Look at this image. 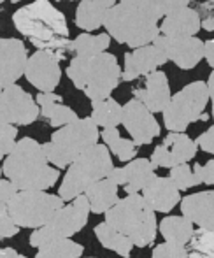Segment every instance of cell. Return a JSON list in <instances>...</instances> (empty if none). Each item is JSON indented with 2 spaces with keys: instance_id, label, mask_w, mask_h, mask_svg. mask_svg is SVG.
Returning <instances> with one entry per match:
<instances>
[{
  "instance_id": "obj_33",
  "label": "cell",
  "mask_w": 214,
  "mask_h": 258,
  "mask_svg": "<svg viewBox=\"0 0 214 258\" xmlns=\"http://www.w3.org/2000/svg\"><path fill=\"white\" fill-rule=\"evenodd\" d=\"M18 128L9 123H0V156L7 158L16 148Z\"/></svg>"
},
{
  "instance_id": "obj_36",
  "label": "cell",
  "mask_w": 214,
  "mask_h": 258,
  "mask_svg": "<svg viewBox=\"0 0 214 258\" xmlns=\"http://www.w3.org/2000/svg\"><path fill=\"white\" fill-rule=\"evenodd\" d=\"M20 232V227L14 223L11 214L7 213V207L0 206V239H9Z\"/></svg>"
},
{
  "instance_id": "obj_15",
  "label": "cell",
  "mask_w": 214,
  "mask_h": 258,
  "mask_svg": "<svg viewBox=\"0 0 214 258\" xmlns=\"http://www.w3.org/2000/svg\"><path fill=\"white\" fill-rule=\"evenodd\" d=\"M92 213L90 201L86 195L74 199L68 206H63L51 221H49L48 228L53 234L60 235V237L70 239L74 234L81 232L85 225L88 223V216Z\"/></svg>"
},
{
  "instance_id": "obj_30",
  "label": "cell",
  "mask_w": 214,
  "mask_h": 258,
  "mask_svg": "<svg viewBox=\"0 0 214 258\" xmlns=\"http://www.w3.org/2000/svg\"><path fill=\"white\" fill-rule=\"evenodd\" d=\"M100 137H102L104 144L109 148V151L118 156V160H121V162H132V160H135L137 155L135 143L128 139H123L119 136L118 128H104L100 132Z\"/></svg>"
},
{
  "instance_id": "obj_16",
  "label": "cell",
  "mask_w": 214,
  "mask_h": 258,
  "mask_svg": "<svg viewBox=\"0 0 214 258\" xmlns=\"http://www.w3.org/2000/svg\"><path fill=\"white\" fill-rule=\"evenodd\" d=\"M30 246L37 248V258H79L85 251L81 244L53 234L48 227L32 232Z\"/></svg>"
},
{
  "instance_id": "obj_4",
  "label": "cell",
  "mask_w": 214,
  "mask_h": 258,
  "mask_svg": "<svg viewBox=\"0 0 214 258\" xmlns=\"http://www.w3.org/2000/svg\"><path fill=\"white\" fill-rule=\"evenodd\" d=\"M106 223L126 235L137 248H146L157 239V214L139 194L119 199L106 213Z\"/></svg>"
},
{
  "instance_id": "obj_17",
  "label": "cell",
  "mask_w": 214,
  "mask_h": 258,
  "mask_svg": "<svg viewBox=\"0 0 214 258\" xmlns=\"http://www.w3.org/2000/svg\"><path fill=\"white\" fill-rule=\"evenodd\" d=\"M167 61H169L167 54L155 44L132 49L130 53H125V69H123L121 81L130 83L140 76H150Z\"/></svg>"
},
{
  "instance_id": "obj_8",
  "label": "cell",
  "mask_w": 214,
  "mask_h": 258,
  "mask_svg": "<svg viewBox=\"0 0 214 258\" xmlns=\"http://www.w3.org/2000/svg\"><path fill=\"white\" fill-rule=\"evenodd\" d=\"M209 102L207 83L193 81L172 95L167 109L163 111L165 128L176 134H184L191 123L198 121Z\"/></svg>"
},
{
  "instance_id": "obj_14",
  "label": "cell",
  "mask_w": 214,
  "mask_h": 258,
  "mask_svg": "<svg viewBox=\"0 0 214 258\" xmlns=\"http://www.w3.org/2000/svg\"><path fill=\"white\" fill-rule=\"evenodd\" d=\"M27 46L20 39H0V88L16 85L28 65Z\"/></svg>"
},
{
  "instance_id": "obj_5",
  "label": "cell",
  "mask_w": 214,
  "mask_h": 258,
  "mask_svg": "<svg viewBox=\"0 0 214 258\" xmlns=\"http://www.w3.org/2000/svg\"><path fill=\"white\" fill-rule=\"evenodd\" d=\"M99 126L92 118H79L78 121L58 128L51 136V141L42 144V148L51 165L65 169L90 148L99 144Z\"/></svg>"
},
{
  "instance_id": "obj_6",
  "label": "cell",
  "mask_w": 214,
  "mask_h": 258,
  "mask_svg": "<svg viewBox=\"0 0 214 258\" xmlns=\"http://www.w3.org/2000/svg\"><path fill=\"white\" fill-rule=\"evenodd\" d=\"M112 170L114 165L109 148L106 144H95L68 167L58 195L63 199V202L74 201L85 195L92 184L111 176Z\"/></svg>"
},
{
  "instance_id": "obj_13",
  "label": "cell",
  "mask_w": 214,
  "mask_h": 258,
  "mask_svg": "<svg viewBox=\"0 0 214 258\" xmlns=\"http://www.w3.org/2000/svg\"><path fill=\"white\" fill-rule=\"evenodd\" d=\"M25 78L39 93H53L60 85L61 69L58 58L49 51H37L28 58Z\"/></svg>"
},
{
  "instance_id": "obj_26",
  "label": "cell",
  "mask_w": 214,
  "mask_h": 258,
  "mask_svg": "<svg viewBox=\"0 0 214 258\" xmlns=\"http://www.w3.org/2000/svg\"><path fill=\"white\" fill-rule=\"evenodd\" d=\"M107 9L102 6H99L93 0H81L76 9V25L79 28L88 34V32L99 30L100 27H104V21H106Z\"/></svg>"
},
{
  "instance_id": "obj_19",
  "label": "cell",
  "mask_w": 214,
  "mask_h": 258,
  "mask_svg": "<svg viewBox=\"0 0 214 258\" xmlns=\"http://www.w3.org/2000/svg\"><path fill=\"white\" fill-rule=\"evenodd\" d=\"M133 95L139 102H142L151 112H163L169 105L172 93H170V85L167 74L163 71H155L150 76H146L144 88H135Z\"/></svg>"
},
{
  "instance_id": "obj_41",
  "label": "cell",
  "mask_w": 214,
  "mask_h": 258,
  "mask_svg": "<svg viewBox=\"0 0 214 258\" xmlns=\"http://www.w3.org/2000/svg\"><path fill=\"white\" fill-rule=\"evenodd\" d=\"M0 258H27V256L20 255V253L14 251L13 248H2L0 249Z\"/></svg>"
},
{
  "instance_id": "obj_11",
  "label": "cell",
  "mask_w": 214,
  "mask_h": 258,
  "mask_svg": "<svg viewBox=\"0 0 214 258\" xmlns=\"http://www.w3.org/2000/svg\"><path fill=\"white\" fill-rule=\"evenodd\" d=\"M153 44L158 46L181 71H191L204 58V42L198 37H167L160 34Z\"/></svg>"
},
{
  "instance_id": "obj_27",
  "label": "cell",
  "mask_w": 214,
  "mask_h": 258,
  "mask_svg": "<svg viewBox=\"0 0 214 258\" xmlns=\"http://www.w3.org/2000/svg\"><path fill=\"white\" fill-rule=\"evenodd\" d=\"M95 235L99 239V242L104 246V248L111 249V251L118 253L119 256H125L128 258L130 253H132V248H133V242L130 241L126 235L119 234L118 230L111 227L109 223H99L95 227Z\"/></svg>"
},
{
  "instance_id": "obj_31",
  "label": "cell",
  "mask_w": 214,
  "mask_h": 258,
  "mask_svg": "<svg viewBox=\"0 0 214 258\" xmlns=\"http://www.w3.org/2000/svg\"><path fill=\"white\" fill-rule=\"evenodd\" d=\"M188 258H214V230L195 228L188 242Z\"/></svg>"
},
{
  "instance_id": "obj_1",
  "label": "cell",
  "mask_w": 214,
  "mask_h": 258,
  "mask_svg": "<svg viewBox=\"0 0 214 258\" xmlns=\"http://www.w3.org/2000/svg\"><path fill=\"white\" fill-rule=\"evenodd\" d=\"M160 20L151 0H119L114 7L107 9L104 27L116 42L137 49L157 41Z\"/></svg>"
},
{
  "instance_id": "obj_25",
  "label": "cell",
  "mask_w": 214,
  "mask_h": 258,
  "mask_svg": "<svg viewBox=\"0 0 214 258\" xmlns=\"http://www.w3.org/2000/svg\"><path fill=\"white\" fill-rule=\"evenodd\" d=\"M160 234L165 242L176 246H184L191 241L195 234V225L186 216H165L160 221Z\"/></svg>"
},
{
  "instance_id": "obj_23",
  "label": "cell",
  "mask_w": 214,
  "mask_h": 258,
  "mask_svg": "<svg viewBox=\"0 0 214 258\" xmlns=\"http://www.w3.org/2000/svg\"><path fill=\"white\" fill-rule=\"evenodd\" d=\"M35 100L41 107V116L48 119L49 125L54 128L67 126L79 119L74 109L61 104V97L56 93H39Z\"/></svg>"
},
{
  "instance_id": "obj_9",
  "label": "cell",
  "mask_w": 214,
  "mask_h": 258,
  "mask_svg": "<svg viewBox=\"0 0 214 258\" xmlns=\"http://www.w3.org/2000/svg\"><path fill=\"white\" fill-rule=\"evenodd\" d=\"M41 116L37 100L21 86H7L0 93V123L9 125H30Z\"/></svg>"
},
{
  "instance_id": "obj_44",
  "label": "cell",
  "mask_w": 214,
  "mask_h": 258,
  "mask_svg": "<svg viewBox=\"0 0 214 258\" xmlns=\"http://www.w3.org/2000/svg\"><path fill=\"white\" fill-rule=\"evenodd\" d=\"M11 2H13V4H18V2H20V0H11Z\"/></svg>"
},
{
  "instance_id": "obj_10",
  "label": "cell",
  "mask_w": 214,
  "mask_h": 258,
  "mask_svg": "<svg viewBox=\"0 0 214 258\" xmlns=\"http://www.w3.org/2000/svg\"><path fill=\"white\" fill-rule=\"evenodd\" d=\"M121 125L130 134L135 146L151 144L155 137L160 136V125H158L155 114L137 99L128 100L123 105Z\"/></svg>"
},
{
  "instance_id": "obj_20",
  "label": "cell",
  "mask_w": 214,
  "mask_h": 258,
  "mask_svg": "<svg viewBox=\"0 0 214 258\" xmlns=\"http://www.w3.org/2000/svg\"><path fill=\"white\" fill-rule=\"evenodd\" d=\"M181 214L197 227L214 230V190L184 197L181 201Z\"/></svg>"
},
{
  "instance_id": "obj_29",
  "label": "cell",
  "mask_w": 214,
  "mask_h": 258,
  "mask_svg": "<svg viewBox=\"0 0 214 258\" xmlns=\"http://www.w3.org/2000/svg\"><path fill=\"white\" fill-rule=\"evenodd\" d=\"M90 118L102 128H118L123 121V105L114 99H106L100 102H92V116Z\"/></svg>"
},
{
  "instance_id": "obj_22",
  "label": "cell",
  "mask_w": 214,
  "mask_h": 258,
  "mask_svg": "<svg viewBox=\"0 0 214 258\" xmlns=\"http://www.w3.org/2000/svg\"><path fill=\"white\" fill-rule=\"evenodd\" d=\"M202 28V20L198 13L191 7L169 14L162 20L160 34L167 37H197Z\"/></svg>"
},
{
  "instance_id": "obj_42",
  "label": "cell",
  "mask_w": 214,
  "mask_h": 258,
  "mask_svg": "<svg viewBox=\"0 0 214 258\" xmlns=\"http://www.w3.org/2000/svg\"><path fill=\"white\" fill-rule=\"evenodd\" d=\"M207 90H209V99H211V104H212V119H214V71L211 72L207 79Z\"/></svg>"
},
{
  "instance_id": "obj_21",
  "label": "cell",
  "mask_w": 214,
  "mask_h": 258,
  "mask_svg": "<svg viewBox=\"0 0 214 258\" xmlns=\"http://www.w3.org/2000/svg\"><path fill=\"white\" fill-rule=\"evenodd\" d=\"M142 197L155 213H170L183 199L170 177L157 176L142 190Z\"/></svg>"
},
{
  "instance_id": "obj_32",
  "label": "cell",
  "mask_w": 214,
  "mask_h": 258,
  "mask_svg": "<svg viewBox=\"0 0 214 258\" xmlns=\"http://www.w3.org/2000/svg\"><path fill=\"white\" fill-rule=\"evenodd\" d=\"M170 179L172 183L177 186V190H190L193 186H198L200 181L195 176V172L191 170V167L188 163H183V165H177L174 169H170Z\"/></svg>"
},
{
  "instance_id": "obj_28",
  "label": "cell",
  "mask_w": 214,
  "mask_h": 258,
  "mask_svg": "<svg viewBox=\"0 0 214 258\" xmlns=\"http://www.w3.org/2000/svg\"><path fill=\"white\" fill-rule=\"evenodd\" d=\"M111 46V35L107 34H81L70 42V49L76 53V56L81 58H93L100 53H106Z\"/></svg>"
},
{
  "instance_id": "obj_2",
  "label": "cell",
  "mask_w": 214,
  "mask_h": 258,
  "mask_svg": "<svg viewBox=\"0 0 214 258\" xmlns=\"http://www.w3.org/2000/svg\"><path fill=\"white\" fill-rule=\"evenodd\" d=\"M2 170L20 191H46L60 177L56 167L49 165L42 144L32 137L18 141L14 151L4 160Z\"/></svg>"
},
{
  "instance_id": "obj_24",
  "label": "cell",
  "mask_w": 214,
  "mask_h": 258,
  "mask_svg": "<svg viewBox=\"0 0 214 258\" xmlns=\"http://www.w3.org/2000/svg\"><path fill=\"white\" fill-rule=\"evenodd\" d=\"M85 195L90 201L92 213H95V214L107 213L109 209H112V207L119 202L118 184H116L111 177H106V179L92 184V186L86 190Z\"/></svg>"
},
{
  "instance_id": "obj_7",
  "label": "cell",
  "mask_w": 214,
  "mask_h": 258,
  "mask_svg": "<svg viewBox=\"0 0 214 258\" xmlns=\"http://www.w3.org/2000/svg\"><path fill=\"white\" fill-rule=\"evenodd\" d=\"M63 206L65 202L60 195H51L46 191H18L7 204V213L18 227L37 230L48 227L54 214Z\"/></svg>"
},
{
  "instance_id": "obj_18",
  "label": "cell",
  "mask_w": 214,
  "mask_h": 258,
  "mask_svg": "<svg viewBox=\"0 0 214 258\" xmlns=\"http://www.w3.org/2000/svg\"><path fill=\"white\" fill-rule=\"evenodd\" d=\"M155 169H157V167L151 163V160L135 158L126 163L125 167H119V169L114 167V170H112L109 177H111L118 186H123L126 195H135V194H139L140 190H144V188L157 177Z\"/></svg>"
},
{
  "instance_id": "obj_35",
  "label": "cell",
  "mask_w": 214,
  "mask_h": 258,
  "mask_svg": "<svg viewBox=\"0 0 214 258\" xmlns=\"http://www.w3.org/2000/svg\"><path fill=\"white\" fill-rule=\"evenodd\" d=\"M153 258H188V248L184 246H176L170 242L158 244L153 249Z\"/></svg>"
},
{
  "instance_id": "obj_34",
  "label": "cell",
  "mask_w": 214,
  "mask_h": 258,
  "mask_svg": "<svg viewBox=\"0 0 214 258\" xmlns=\"http://www.w3.org/2000/svg\"><path fill=\"white\" fill-rule=\"evenodd\" d=\"M151 4L157 9V13L160 14L162 20L169 14L176 13V11L190 7V0H151Z\"/></svg>"
},
{
  "instance_id": "obj_45",
  "label": "cell",
  "mask_w": 214,
  "mask_h": 258,
  "mask_svg": "<svg viewBox=\"0 0 214 258\" xmlns=\"http://www.w3.org/2000/svg\"><path fill=\"white\" fill-rule=\"evenodd\" d=\"M90 258H95V256H90Z\"/></svg>"
},
{
  "instance_id": "obj_3",
  "label": "cell",
  "mask_w": 214,
  "mask_h": 258,
  "mask_svg": "<svg viewBox=\"0 0 214 258\" xmlns=\"http://www.w3.org/2000/svg\"><path fill=\"white\" fill-rule=\"evenodd\" d=\"M121 67L112 53H100L93 58L74 56L67 67V76L74 86L92 102L111 99L121 81Z\"/></svg>"
},
{
  "instance_id": "obj_40",
  "label": "cell",
  "mask_w": 214,
  "mask_h": 258,
  "mask_svg": "<svg viewBox=\"0 0 214 258\" xmlns=\"http://www.w3.org/2000/svg\"><path fill=\"white\" fill-rule=\"evenodd\" d=\"M204 58L207 60L209 67H212L214 71V39H209L207 42H204Z\"/></svg>"
},
{
  "instance_id": "obj_38",
  "label": "cell",
  "mask_w": 214,
  "mask_h": 258,
  "mask_svg": "<svg viewBox=\"0 0 214 258\" xmlns=\"http://www.w3.org/2000/svg\"><path fill=\"white\" fill-rule=\"evenodd\" d=\"M18 188L14 186L13 183H11L9 179H2L0 181V206L7 207V204H9L11 201L14 199V195L18 194Z\"/></svg>"
},
{
  "instance_id": "obj_43",
  "label": "cell",
  "mask_w": 214,
  "mask_h": 258,
  "mask_svg": "<svg viewBox=\"0 0 214 258\" xmlns=\"http://www.w3.org/2000/svg\"><path fill=\"white\" fill-rule=\"evenodd\" d=\"M93 2H97L99 6L106 7V9H111V7H114L116 4H118V0H93Z\"/></svg>"
},
{
  "instance_id": "obj_39",
  "label": "cell",
  "mask_w": 214,
  "mask_h": 258,
  "mask_svg": "<svg viewBox=\"0 0 214 258\" xmlns=\"http://www.w3.org/2000/svg\"><path fill=\"white\" fill-rule=\"evenodd\" d=\"M195 143H197V146L200 148L202 151L214 155V125L209 130H205L204 134H200Z\"/></svg>"
},
{
  "instance_id": "obj_12",
  "label": "cell",
  "mask_w": 214,
  "mask_h": 258,
  "mask_svg": "<svg viewBox=\"0 0 214 258\" xmlns=\"http://www.w3.org/2000/svg\"><path fill=\"white\" fill-rule=\"evenodd\" d=\"M197 150V143L186 134L170 132L160 146L155 148L153 155H151V163L155 167L174 169V167L188 163L191 158H195Z\"/></svg>"
},
{
  "instance_id": "obj_37",
  "label": "cell",
  "mask_w": 214,
  "mask_h": 258,
  "mask_svg": "<svg viewBox=\"0 0 214 258\" xmlns=\"http://www.w3.org/2000/svg\"><path fill=\"white\" fill-rule=\"evenodd\" d=\"M193 172H195V176L198 177L200 184H214V158L209 160L205 165L195 163Z\"/></svg>"
}]
</instances>
